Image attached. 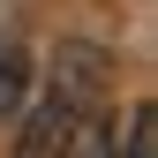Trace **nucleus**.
I'll return each mask as SVG.
<instances>
[{
  "label": "nucleus",
  "mask_w": 158,
  "mask_h": 158,
  "mask_svg": "<svg viewBox=\"0 0 158 158\" xmlns=\"http://www.w3.org/2000/svg\"><path fill=\"white\" fill-rule=\"evenodd\" d=\"M30 90V53H23V30H0V121H15Z\"/></svg>",
  "instance_id": "20e7f679"
},
{
  "label": "nucleus",
  "mask_w": 158,
  "mask_h": 158,
  "mask_svg": "<svg viewBox=\"0 0 158 158\" xmlns=\"http://www.w3.org/2000/svg\"><path fill=\"white\" fill-rule=\"evenodd\" d=\"M113 135H121V121L106 106H75V121L60 135V158H113Z\"/></svg>",
  "instance_id": "7ed1b4c3"
},
{
  "label": "nucleus",
  "mask_w": 158,
  "mask_h": 158,
  "mask_svg": "<svg viewBox=\"0 0 158 158\" xmlns=\"http://www.w3.org/2000/svg\"><path fill=\"white\" fill-rule=\"evenodd\" d=\"M53 98H68V106H106V90H113V53L106 45H90V38H68L60 53H53Z\"/></svg>",
  "instance_id": "f257e3e1"
},
{
  "label": "nucleus",
  "mask_w": 158,
  "mask_h": 158,
  "mask_svg": "<svg viewBox=\"0 0 158 158\" xmlns=\"http://www.w3.org/2000/svg\"><path fill=\"white\" fill-rule=\"evenodd\" d=\"M68 121H75V106L45 90V98L23 113V128H15V158H60V135H68Z\"/></svg>",
  "instance_id": "f03ea898"
},
{
  "label": "nucleus",
  "mask_w": 158,
  "mask_h": 158,
  "mask_svg": "<svg viewBox=\"0 0 158 158\" xmlns=\"http://www.w3.org/2000/svg\"><path fill=\"white\" fill-rule=\"evenodd\" d=\"M113 158H158V106H135L128 128L113 135Z\"/></svg>",
  "instance_id": "39448f33"
}]
</instances>
